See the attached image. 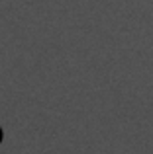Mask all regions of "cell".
<instances>
[{"label":"cell","instance_id":"1","mask_svg":"<svg viewBox=\"0 0 153 154\" xmlns=\"http://www.w3.org/2000/svg\"><path fill=\"white\" fill-rule=\"evenodd\" d=\"M2 137H4V135H2V129H0V143H2Z\"/></svg>","mask_w":153,"mask_h":154}]
</instances>
